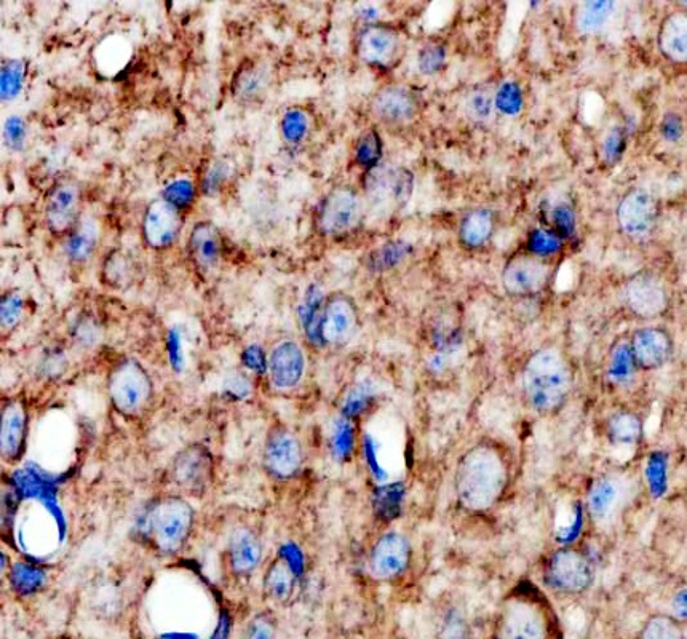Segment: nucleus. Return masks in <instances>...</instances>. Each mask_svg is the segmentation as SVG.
I'll return each mask as SVG.
<instances>
[{"label":"nucleus","instance_id":"6e6552de","mask_svg":"<svg viewBox=\"0 0 687 639\" xmlns=\"http://www.w3.org/2000/svg\"><path fill=\"white\" fill-rule=\"evenodd\" d=\"M545 584L561 595H580L592 587V561L577 548L564 547L550 555L544 569Z\"/></svg>","mask_w":687,"mask_h":639},{"label":"nucleus","instance_id":"3c124183","mask_svg":"<svg viewBox=\"0 0 687 639\" xmlns=\"http://www.w3.org/2000/svg\"><path fill=\"white\" fill-rule=\"evenodd\" d=\"M673 606V617H675L681 624H686L687 622V588H683L680 592L676 593L675 598L672 601Z\"/></svg>","mask_w":687,"mask_h":639},{"label":"nucleus","instance_id":"9d476101","mask_svg":"<svg viewBox=\"0 0 687 639\" xmlns=\"http://www.w3.org/2000/svg\"><path fill=\"white\" fill-rule=\"evenodd\" d=\"M422 112V95L408 84H389L379 88L370 101V114L387 128H408Z\"/></svg>","mask_w":687,"mask_h":639},{"label":"nucleus","instance_id":"8fccbe9b","mask_svg":"<svg viewBox=\"0 0 687 639\" xmlns=\"http://www.w3.org/2000/svg\"><path fill=\"white\" fill-rule=\"evenodd\" d=\"M553 223L558 234L571 235L574 232V216L568 208H556Z\"/></svg>","mask_w":687,"mask_h":639},{"label":"nucleus","instance_id":"c756f323","mask_svg":"<svg viewBox=\"0 0 687 639\" xmlns=\"http://www.w3.org/2000/svg\"><path fill=\"white\" fill-rule=\"evenodd\" d=\"M660 48L673 61H687V13L668 16L660 29Z\"/></svg>","mask_w":687,"mask_h":639},{"label":"nucleus","instance_id":"f257e3e1","mask_svg":"<svg viewBox=\"0 0 687 639\" xmlns=\"http://www.w3.org/2000/svg\"><path fill=\"white\" fill-rule=\"evenodd\" d=\"M509 483V457L493 440H481L470 446L454 469V494L465 512H491L502 501Z\"/></svg>","mask_w":687,"mask_h":639},{"label":"nucleus","instance_id":"4468645a","mask_svg":"<svg viewBox=\"0 0 687 639\" xmlns=\"http://www.w3.org/2000/svg\"><path fill=\"white\" fill-rule=\"evenodd\" d=\"M360 323L358 307L354 299L344 293H333L320 310L317 333L325 346H346L354 338Z\"/></svg>","mask_w":687,"mask_h":639},{"label":"nucleus","instance_id":"393cba45","mask_svg":"<svg viewBox=\"0 0 687 639\" xmlns=\"http://www.w3.org/2000/svg\"><path fill=\"white\" fill-rule=\"evenodd\" d=\"M187 250L194 266L202 274L213 272L219 266L223 251V240L218 227L210 221L195 224L187 243Z\"/></svg>","mask_w":687,"mask_h":639},{"label":"nucleus","instance_id":"2eb2a0df","mask_svg":"<svg viewBox=\"0 0 687 639\" xmlns=\"http://www.w3.org/2000/svg\"><path fill=\"white\" fill-rule=\"evenodd\" d=\"M411 560L413 548L408 537L402 532H384L371 547L368 569L374 579L389 582L402 577L410 569Z\"/></svg>","mask_w":687,"mask_h":639},{"label":"nucleus","instance_id":"f3484780","mask_svg":"<svg viewBox=\"0 0 687 639\" xmlns=\"http://www.w3.org/2000/svg\"><path fill=\"white\" fill-rule=\"evenodd\" d=\"M82 191L72 179H61L53 184L45 200V221L53 235H66L80 221Z\"/></svg>","mask_w":687,"mask_h":639},{"label":"nucleus","instance_id":"7c9ffc66","mask_svg":"<svg viewBox=\"0 0 687 639\" xmlns=\"http://www.w3.org/2000/svg\"><path fill=\"white\" fill-rule=\"evenodd\" d=\"M132 56V47L122 37L111 36L101 40L95 52L96 64L104 76H116L127 66Z\"/></svg>","mask_w":687,"mask_h":639},{"label":"nucleus","instance_id":"cd10ccee","mask_svg":"<svg viewBox=\"0 0 687 639\" xmlns=\"http://www.w3.org/2000/svg\"><path fill=\"white\" fill-rule=\"evenodd\" d=\"M271 84V74L264 64H245L237 72L232 93L242 104H253L263 100Z\"/></svg>","mask_w":687,"mask_h":639},{"label":"nucleus","instance_id":"4c0bfd02","mask_svg":"<svg viewBox=\"0 0 687 639\" xmlns=\"http://www.w3.org/2000/svg\"><path fill=\"white\" fill-rule=\"evenodd\" d=\"M411 248L403 242L389 243L370 256V267L373 270H387L397 266L406 256L410 255Z\"/></svg>","mask_w":687,"mask_h":639},{"label":"nucleus","instance_id":"9b49d317","mask_svg":"<svg viewBox=\"0 0 687 639\" xmlns=\"http://www.w3.org/2000/svg\"><path fill=\"white\" fill-rule=\"evenodd\" d=\"M496 639H547V620L536 601L515 595L502 604Z\"/></svg>","mask_w":687,"mask_h":639},{"label":"nucleus","instance_id":"09e8293b","mask_svg":"<svg viewBox=\"0 0 687 639\" xmlns=\"http://www.w3.org/2000/svg\"><path fill=\"white\" fill-rule=\"evenodd\" d=\"M226 178V165H224V163H216V165H213L211 170L208 171L207 179H205V192H207V194H215Z\"/></svg>","mask_w":687,"mask_h":639},{"label":"nucleus","instance_id":"b1692460","mask_svg":"<svg viewBox=\"0 0 687 639\" xmlns=\"http://www.w3.org/2000/svg\"><path fill=\"white\" fill-rule=\"evenodd\" d=\"M263 560V542L247 526L235 529L227 545V561L235 577H248Z\"/></svg>","mask_w":687,"mask_h":639},{"label":"nucleus","instance_id":"423d86ee","mask_svg":"<svg viewBox=\"0 0 687 639\" xmlns=\"http://www.w3.org/2000/svg\"><path fill=\"white\" fill-rule=\"evenodd\" d=\"M635 497V481L624 473H609L596 478L587 494V512L590 520L609 528L624 515Z\"/></svg>","mask_w":687,"mask_h":639},{"label":"nucleus","instance_id":"58836bf2","mask_svg":"<svg viewBox=\"0 0 687 639\" xmlns=\"http://www.w3.org/2000/svg\"><path fill=\"white\" fill-rule=\"evenodd\" d=\"M561 242L558 235L553 232L544 231V229H537L533 234L529 235L528 251L529 255L537 256V258L547 259L549 256L556 255L560 251Z\"/></svg>","mask_w":687,"mask_h":639},{"label":"nucleus","instance_id":"20e7f679","mask_svg":"<svg viewBox=\"0 0 687 639\" xmlns=\"http://www.w3.org/2000/svg\"><path fill=\"white\" fill-rule=\"evenodd\" d=\"M366 200L355 187L339 184L323 197L315 215V226L325 237H344L363 223Z\"/></svg>","mask_w":687,"mask_h":639},{"label":"nucleus","instance_id":"72a5a7b5","mask_svg":"<svg viewBox=\"0 0 687 639\" xmlns=\"http://www.w3.org/2000/svg\"><path fill=\"white\" fill-rule=\"evenodd\" d=\"M26 69H28V64L24 63L23 60H8L2 64V72H0L2 101H10L20 95L24 85V77H26Z\"/></svg>","mask_w":687,"mask_h":639},{"label":"nucleus","instance_id":"412c9836","mask_svg":"<svg viewBox=\"0 0 687 639\" xmlns=\"http://www.w3.org/2000/svg\"><path fill=\"white\" fill-rule=\"evenodd\" d=\"M28 408L23 400H8L0 417V454L8 464L20 461L28 437Z\"/></svg>","mask_w":687,"mask_h":639},{"label":"nucleus","instance_id":"49530a36","mask_svg":"<svg viewBox=\"0 0 687 639\" xmlns=\"http://www.w3.org/2000/svg\"><path fill=\"white\" fill-rule=\"evenodd\" d=\"M521 103H523V98H521L520 88L515 84H505L497 93V106L509 116H515L520 112Z\"/></svg>","mask_w":687,"mask_h":639},{"label":"nucleus","instance_id":"e433bc0d","mask_svg":"<svg viewBox=\"0 0 687 639\" xmlns=\"http://www.w3.org/2000/svg\"><path fill=\"white\" fill-rule=\"evenodd\" d=\"M494 96L488 88H475L465 100V114L475 122H485L493 116Z\"/></svg>","mask_w":687,"mask_h":639},{"label":"nucleus","instance_id":"ea45409f","mask_svg":"<svg viewBox=\"0 0 687 639\" xmlns=\"http://www.w3.org/2000/svg\"><path fill=\"white\" fill-rule=\"evenodd\" d=\"M23 314V296L18 291H8L2 296L0 302V320H2V330L12 331Z\"/></svg>","mask_w":687,"mask_h":639},{"label":"nucleus","instance_id":"aec40b11","mask_svg":"<svg viewBox=\"0 0 687 639\" xmlns=\"http://www.w3.org/2000/svg\"><path fill=\"white\" fill-rule=\"evenodd\" d=\"M617 221L622 232L630 239H646L656 227V200L641 189L628 192L617 208Z\"/></svg>","mask_w":687,"mask_h":639},{"label":"nucleus","instance_id":"0eeeda50","mask_svg":"<svg viewBox=\"0 0 687 639\" xmlns=\"http://www.w3.org/2000/svg\"><path fill=\"white\" fill-rule=\"evenodd\" d=\"M405 52V34L394 24H366L355 42V55L358 61L370 68H395L402 61Z\"/></svg>","mask_w":687,"mask_h":639},{"label":"nucleus","instance_id":"7ed1b4c3","mask_svg":"<svg viewBox=\"0 0 687 639\" xmlns=\"http://www.w3.org/2000/svg\"><path fill=\"white\" fill-rule=\"evenodd\" d=\"M195 510L186 497L167 494L152 502L144 513V539L160 555H178L191 539Z\"/></svg>","mask_w":687,"mask_h":639},{"label":"nucleus","instance_id":"a211bd4d","mask_svg":"<svg viewBox=\"0 0 687 639\" xmlns=\"http://www.w3.org/2000/svg\"><path fill=\"white\" fill-rule=\"evenodd\" d=\"M266 366L272 387L286 392L301 384L306 374V355L298 342L285 339L275 344Z\"/></svg>","mask_w":687,"mask_h":639},{"label":"nucleus","instance_id":"de8ad7c7","mask_svg":"<svg viewBox=\"0 0 687 639\" xmlns=\"http://www.w3.org/2000/svg\"><path fill=\"white\" fill-rule=\"evenodd\" d=\"M622 149H624V136L619 130L611 131L604 141V155L608 157L609 162H614L619 159Z\"/></svg>","mask_w":687,"mask_h":639},{"label":"nucleus","instance_id":"dca6fc26","mask_svg":"<svg viewBox=\"0 0 687 639\" xmlns=\"http://www.w3.org/2000/svg\"><path fill=\"white\" fill-rule=\"evenodd\" d=\"M552 266L547 259L537 256L517 255L510 258L502 270V286L510 296L526 298L541 293L549 285Z\"/></svg>","mask_w":687,"mask_h":639},{"label":"nucleus","instance_id":"c85d7f7f","mask_svg":"<svg viewBox=\"0 0 687 639\" xmlns=\"http://www.w3.org/2000/svg\"><path fill=\"white\" fill-rule=\"evenodd\" d=\"M494 234V215L488 208H475L459 224V240L465 248L478 250L485 247Z\"/></svg>","mask_w":687,"mask_h":639},{"label":"nucleus","instance_id":"603ef678","mask_svg":"<svg viewBox=\"0 0 687 639\" xmlns=\"http://www.w3.org/2000/svg\"><path fill=\"white\" fill-rule=\"evenodd\" d=\"M664 133L668 139L678 138V136H680V133H681L680 122H678V120H676V119L665 120Z\"/></svg>","mask_w":687,"mask_h":639},{"label":"nucleus","instance_id":"473e14b6","mask_svg":"<svg viewBox=\"0 0 687 639\" xmlns=\"http://www.w3.org/2000/svg\"><path fill=\"white\" fill-rule=\"evenodd\" d=\"M612 10H614L612 2H587L580 7L577 26L585 34H595L608 23Z\"/></svg>","mask_w":687,"mask_h":639},{"label":"nucleus","instance_id":"c9c22d12","mask_svg":"<svg viewBox=\"0 0 687 639\" xmlns=\"http://www.w3.org/2000/svg\"><path fill=\"white\" fill-rule=\"evenodd\" d=\"M382 155V139L378 131L368 130L355 144V160L360 167L370 171L378 167Z\"/></svg>","mask_w":687,"mask_h":639},{"label":"nucleus","instance_id":"a18cd8bd","mask_svg":"<svg viewBox=\"0 0 687 639\" xmlns=\"http://www.w3.org/2000/svg\"><path fill=\"white\" fill-rule=\"evenodd\" d=\"M28 138V128L20 117H8L4 125V141L12 151H21Z\"/></svg>","mask_w":687,"mask_h":639},{"label":"nucleus","instance_id":"ddd939ff","mask_svg":"<svg viewBox=\"0 0 687 639\" xmlns=\"http://www.w3.org/2000/svg\"><path fill=\"white\" fill-rule=\"evenodd\" d=\"M413 191V173L403 167L378 165L366 176V197L378 208L398 210L405 207Z\"/></svg>","mask_w":687,"mask_h":639},{"label":"nucleus","instance_id":"37998d69","mask_svg":"<svg viewBox=\"0 0 687 639\" xmlns=\"http://www.w3.org/2000/svg\"><path fill=\"white\" fill-rule=\"evenodd\" d=\"M162 199L167 200L173 207L181 210V208L191 205L192 199H194V186H192L191 181L179 179V181L171 183L170 186L163 191Z\"/></svg>","mask_w":687,"mask_h":639},{"label":"nucleus","instance_id":"79ce46f5","mask_svg":"<svg viewBox=\"0 0 687 639\" xmlns=\"http://www.w3.org/2000/svg\"><path fill=\"white\" fill-rule=\"evenodd\" d=\"M243 639H277V622L269 612L256 614L248 622Z\"/></svg>","mask_w":687,"mask_h":639},{"label":"nucleus","instance_id":"39448f33","mask_svg":"<svg viewBox=\"0 0 687 639\" xmlns=\"http://www.w3.org/2000/svg\"><path fill=\"white\" fill-rule=\"evenodd\" d=\"M154 384L141 363L127 358L117 363L108 376V397L112 408L125 417L138 416L151 403Z\"/></svg>","mask_w":687,"mask_h":639},{"label":"nucleus","instance_id":"4be33fe9","mask_svg":"<svg viewBox=\"0 0 687 639\" xmlns=\"http://www.w3.org/2000/svg\"><path fill=\"white\" fill-rule=\"evenodd\" d=\"M625 304L641 318L659 317L667 309V291L659 278L651 274H638L627 283Z\"/></svg>","mask_w":687,"mask_h":639},{"label":"nucleus","instance_id":"f704fd0d","mask_svg":"<svg viewBox=\"0 0 687 639\" xmlns=\"http://www.w3.org/2000/svg\"><path fill=\"white\" fill-rule=\"evenodd\" d=\"M640 639H686L681 622L672 616H652L641 628Z\"/></svg>","mask_w":687,"mask_h":639},{"label":"nucleus","instance_id":"6ab92c4d","mask_svg":"<svg viewBox=\"0 0 687 639\" xmlns=\"http://www.w3.org/2000/svg\"><path fill=\"white\" fill-rule=\"evenodd\" d=\"M181 227V211L167 200L157 199L147 205L143 216V237L147 247L167 250L178 239Z\"/></svg>","mask_w":687,"mask_h":639},{"label":"nucleus","instance_id":"a878e982","mask_svg":"<svg viewBox=\"0 0 687 639\" xmlns=\"http://www.w3.org/2000/svg\"><path fill=\"white\" fill-rule=\"evenodd\" d=\"M298 577L285 556H277L267 566L263 587L267 598L275 604H288L296 592Z\"/></svg>","mask_w":687,"mask_h":639},{"label":"nucleus","instance_id":"f8f14e48","mask_svg":"<svg viewBox=\"0 0 687 639\" xmlns=\"http://www.w3.org/2000/svg\"><path fill=\"white\" fill-rule=\"evenodd\" d=\"M263 465L275 480L288 481L298 477L304 465V449L298 435L285 425L272 427L264 443Z\"/></svg>","mask_w":687,"mask_h":639},{"label":"nucleus","instance_id":"5701e85b","mask_svg":"<svg viewBox=\"0 0 687 639\" xmlns=\"http://www.w3.org/2000/svg\"><path fill=\"white\" fill-rule=\"evenodd\" d=\"M672 339L660 328H641L630 342L633 362L644 371L659 370L672 357Z\"/></svg>","mask_w":687,"mask_h":639},{"label":"nucleus","instance_id":"bb28decb","mask_svg":"<svg viewBox=\"0 0 687 639\" xmlns=\"http://www.w3.org/2000/svg\"><path fill=\"white\" fill-rule=\"evenodd\" d=\"M100 242V226L93 218H80L79 223L64 237V255L72 264H84L95 255Z\"/></svg>","mask_w":687,"mask_h":639},{"label":"nucleus","instance_id":"2f4dec72","mask_svg":"<svg viewBox=\"0 0 687 639\" xmlns=\"http://www.w3.org/2000/svg\"><path fill=\"white\" fill-rule=\"evenodd\" d=\"M643 433L640 417L628 411L612 414L608 422V437L614 445H635Z\"/></svg>","mask_w":687,"mask_h":639},{"label":"nucleus","instance_id":"c03bdc74","mask_svg":"<svg viewBox=\"0 0 687 639\" xmlns=\"http://www.w3.org/2000/svg\"><path fill=\"white\" fill-rule=\"evenodd\" d=\"M445 60V48L438 44H429L425 45L421 52H419L417 63H419V69L424 74H433V72L440 71L441 66L445 64Z\"/></svg>","mask_w":687,"mask_h":639},{"label":"nucleus","instance_id":"1a4fd4ad","mask_svg":"<svg viewBox=\"0 0 687 639\" xmlns=\"http://www.w3.org/2000/svg\"><path fill=\"white\" fill-rule=\"evenodd\" d=\"M168 477L181 493L191 497L205 496L215 481V457L200 443L186 446L173 457Z\"/></svg>","mask_w":687,"mask_h":639},{"label":"nucleus","instance_id":"f03ea898","mask_svg":"<svg viewBox=\"0 0 687 639\" xmlns=\"http://www.w3.org/2000/svg\"><path fill=\"white\" fill-rule=\"evenodd\" d=\"M521 387L526 403L541 416L555 414L566 405L572 389V374L560 350L545 347L528 358Z\"/></svg>","mask_w":687,"mask_h":639},{"label":"nucleus","instance_id":"a19ab883","mask_svg":"<svg viewBox=\"0 0 687 639\" xmlns=\"http://www.w3.org/2000/svg\"><path fill=\"white\" fill-rule=\"evenodd\" d=\"M307 128H309V122H307V116L301 109H290V111H286L282 120V133L283 138H285L288 143H301L304 136L307 135Z\"/></svg>","mask_w":687,"mask_h":639}]
</instances>
